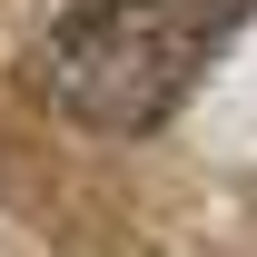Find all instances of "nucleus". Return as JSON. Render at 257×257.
<instances>
[{
	"instance_id": "nucleus-1",
	"label": "nucleus",
	"mask_w": 257,
	"mask_h": 257,
	"mask_svg": "<svg viewBox=\"0 0 257 257\" xmlns=\"http://www.w3.org/2000/svg\"><path fill=\"white\" fill-rule=\"evenodd\" d=\"M257 0H79L40 40V99L69 128L99 139H149L178 119V99L208 79L227 40L247 30Z\"/></svg>"
}]
</instances>
